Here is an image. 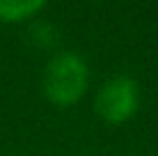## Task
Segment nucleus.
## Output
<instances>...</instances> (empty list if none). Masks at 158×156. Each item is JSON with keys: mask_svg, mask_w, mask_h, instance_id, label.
I'll return each instance as SVG.
<instances>
[{"mask_svg": "<svg viewBox=\"0 0 158 156\" xmlns=\"http://www.w3.org/2000/svg\"><path fill=\"white\" fill-rule=\"evenodd\" d=\"M87 87V64L76 53H60L46 64L44 92L53 103L67 106L83 96Z\"/></svg>", "mask_w": 158, "mask_h": 156, "instance_id": "1", "label": "nucleus"}, {"mask_svg": "<svg viewBox=\"0 0 158 156\" xmlns=\"http://www.w3.org/2000/svg\"><path fill=\"white\" fill-rule=\"evenodd\" d=\"M99 117L108 122H124L138 108V85L128 76H117L99 90L94 101Z\"/></svg>", "mask_w": 158, "mask_h": 156, "instance_id": "2", "label": "nucleus"}, {"mask_svg": "<svg viewBox=\"0 0 158 156\" xmlns=\"http://www.w3.org/2000/svg\"><path fill=\"white\" fill-rule=\"evenodd\" d=\"M44 7L41 0H0V19L2 21H21L37 14Z\"/></svg>", "mask_w": 158, "mask_h": 156, "instance_id": "3", "label": "nucleus"}]
</instances>
